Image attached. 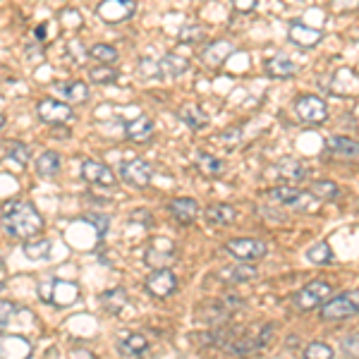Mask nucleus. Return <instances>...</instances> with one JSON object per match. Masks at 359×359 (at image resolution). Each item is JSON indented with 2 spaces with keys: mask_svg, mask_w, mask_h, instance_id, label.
Instances as JSON below:
<instances>
[{
  "mask_svg": "<svg viewBox=\"0 0 359 359\" xmlns=\"http://www.w3.org/2000/svg\"><path fill=\"white\" fill-rule=\"evenodd\" d=\"M3 228L17 240H29L43 230V218L36 206L22 199H10L3 204Z\"/></svg>",
  "mask_w": 359,
  "mask_h": 359,
  "instance_id": "1",
  "label": "nucleus"
},
{
  "mask_svg": "<svg viewBox=\"0 0 359 359\" xmlns=\"http://www.w3.org/2000/svg\"><path fill=\"white\" fill-rule=\"evenodd\" d=\"M79 287L72 280H60V278H46L39 283V297L46 304L53 306H69L77 299Z\"/></svg>",
  "mask_w": 359,
  "mask_h": 359,
  "instance_id": "2",
  "label": "nucleus"
},
{
  "mask_svg": "<svg viewBox=\"0 0 359 359\" xmlns=\"http://www.w3.org/2000/svg\"><path fill=\"white\" fill-rule=\"evenodd\" d=\"M355 314H359V290L335 294L321 306V318H326V321H345Z\"/></svg>",
  "mask_w": 359,
  "mask_h": 359,
  "instance_id": "3",
  "label": "nucleus"
},
{
  "mask_svg": "<svg viewBox=\"0 0 359 359\" xmlns=\"http://www.w3.org/2000/svg\"><path fill=\"white\" fill-rule=\"evenodd\" d=\"M331 292H333V287L328 280H311V283H306L297 294H294L292 302L297 309L311 311V309H316V306L326 304L328 299H331Z\"/></svg>",
  "mask_w": 359,
  "mask_h": 359,
  "instance_id": "4",
  "label": "nucleus"
},
{
  "mask_svg": "<svg viewBox=\"0 0 359 359\" xmlns=\"http://www.w3.org/2000/svg\"><path fill=\"white\" fill-rule=\"evenodd\" d=\"M175 262V245L165 237H154L144 249V264L151 269H168Z\"/></svg>",
  "mask_w": 359,
  "mask_h": 359,
  "instance_id": "5",
  "label": "nucleus"
},
{
  "mask_svg": "<svg viewBox=\"0 0 359 359\" xmlns=\"http://www.w3.org/2000/svg\"><path fill=\"white\" fill-rule=\"evenodd\" d=\"M79 170H82V177H84L86 184H94V187H98V189L118 187L115 172L108 165L98 163V161H91V158L82 161V168H79Z\"/></svg>",
  "mask_w": 359,
  "mask_h": 359,
  "instance_id": "6",
  "label": "nucleus"
},
{
  "mask_svg": "<svg viewBox=\"0 0 359 359\" xmlns=\"http://www.w3.org/2000/svg\"><path fill=\"white\" fill-rule=\"evenodd\" d=\"M144 287H147V292L154 294V297L165 299L177 290V278L170 269H154L151 273L147 276V280H144Z\"/></svg>",
  "mask_w": 359,
  "mask_h": 359,
  "instance_id": "7",
  "label": "nucleus"
},
{
  "mask_svg": "<svg viewBox=\"0 0 359 359\" xmlns=\"http://www.w3.org/2000/svg\"><path fill=\"white\" fill-rule=\"evenodd\" d=\"M137 13L135 0H103L96 8V15L108 25H120V22L130 20Z\"/></svg>",
  "mask_w": 359,
  "mask_h": 359,
  "instance_id": "8",
  "label": "nucleus"
},
{
  "mask_svg": "<svg viewBox=\"0 0 359 359\" xmlns=\"http://www.w3.org/2000/svg\"><path fill=\"white\" fill-rule=\"evenodd\" d=\"M36 113L46 125H65L74 118L72 103L57 101V98H46V101H41L36 108Z\"/></svg>",
  "mask_w": 359,
  "mask_h": 359,
  "instance_id": "9",
  "label": "nucleus"
},
{
  "mask_svg": "<svg viewBox=\"0 0 359 359\" xmlns=\"http://www.w3.org/2000/svg\"><path fill=\"white\" fill-rule=\"evenodd\" d=\"M230 254L235 259H242V262H262L266 257V245L262 240H254V237H235L225 245Z\"/></svg>",
  "mask_w": 359,
  "mask_h": 359,
  "instance_id": "10",
  "label": "nucleus"
},
{
  "mask_svg": "<svg viewBox=\"0 0 359 359\" xmlns=\"http://www.w3.org/2000/svg\"><path fill=\"white\" fill-rule=\"evenodd\" d=\"M120 177H123V182L130 184V187L144 189L151 182V165L142 158L125 161V163H120Z\"/></svg>",
  "mask_w": 359,
  "mask_h": 359,
  "instance_id": "11",
  "label": "nucleus"
},
{
  "mask_svg": "<svg viewBox=\"0 0 359 359\" xmlns=\"http://www.w3.org/2000/svg\"><path fill=\"white\" fill-rule=\"evenodd\" d=\"M294 111H297L299 120L304 123H323L328 118V108H326V101L318 96H299L294 101Z\"/></svg>",
  "mask_w": 359,
  "mask_h": 359,
  "instance_id": "12",
  "label": "nucleus"
},
{
  "mask_svg": "<svg viewBox=\"0 0 359 359\" xmlns=\"http://www.w3.org/2000/svg\"><path fill=\"white\" fill-rule=\"evenodd\" d=\"M168 211L172 213V218H175L177 223L189 225L199 216V204H196L194 199H189V196H180V199H172L170 204H168Z\"/></svg>",
  "mask_w": 359,
  "mask_h": 359,
  "instance_id": "13",
  "label": "nucleus"
},
{
  "mask_svg": "<svg viewBox=\"0 0 359 359\" xmlns=\"http://www.w3.org/2000/svg\"><path fill=\"white\" fill-rule=\"evenodd\" d=\"M290 41L297 43L299 48H314V46L323 39V32L321 29H314V27H306L302 22H294L290 25Z\"/></svg>",
  "mask_w": 359,
  "mask_h": 359,
  "instance_id": "14",
  "label": "nucleus"
},
{
  "mask_svg": "<svg viewBox=\"0 0 359 359\" xmlns=\"http://www.w3.org/2000/svg\"><path fill=\"white\" fill-rule=\"evenodd\" d=\"M276 175L287 184H297L299 180H304L306 168L302 161H297V158H280L276 163Z\"/></svg>",
  "mask_w": 359,
  "mask_h": 359,
  "instance_id": "15",
  "label": "nucleus"
},
{
  "mask_svg": "<svg viewBox=\"0 0 359 359\" xmlns=\"http://www.w3.org/2000/svg\"><path fill=\"white\" fill-rule=\"evenodd\" d=\"M328 151H331L335 158L343 161H359V142L350 137H331L328 139Z\"/></svg>",
  "mask_w": 359,
  "mask_h": 359,
  "instance_id": "16",
  "label": "nucleus"
},
{
  "mask_svg": "<svg viewBox=\"0 0 359 359\" xmlns=\"http://www.w3.org/2000/svg\"><path fill=\"white\" fill-rule=\"evenodd\" d=\"M125 137L132 142H149L154 137V123L147 115H139V118L125 123Z\"/></svg>",
  "mask_w": 359,
  "mask_h": 359,
  "instance_id": "17",
  "label": "nucleus"
},
{
  "mask_svg": "<svg viewBox=\"0 0 359 359\" xmlns=\"http://www.w3.org/2000/svg\"><path fill=\"white\" fill-rule=\"evenodd\" d=\"M149 350V340L142 333H130L118 340V352L123 357H142Z\"/></svg>",
  "mask_w": 359,
  "mask_h": 359,
  "instance_id": "18",
  "label": "nucleus"
},
{
  "mask_svg": "<svg viewBox=\"0 0 359 359\" xmlns=\"http://www.w3.org/2000/svg\"><path fill=\"white\" fill-rule=\"evenodd\" d=\"M230 53H233V43L230 41H213L206 46V50H201V62L208 67H218Z\"/></svg>",
  "mask_w": 359,
  "mask_h": 359,
  "instance_id": "19",
  "label": "nucleus"
},
{
  "mask_svg": "<svg viewBox=\"0 0 359 359\" xmlns=\"http://www.w3.org/2000/svg\"><path fill=\"white\" fill-rule=\"evenodd\" d=\"M204 218H206V223H211V225H233L237 218V211H235V206H230V204H211L204 211Z\"/></svg>",
  "mask_w": 359,
  "mask_h": 359,
  "instance_id": "20",
  "label": "nucleus"
},
{
  "mask_svg": "<svg viewBox=\"0 0 359 359\" xmlns=\"http://www.w3.org/2000/svg\"><path fill=\"white\" fill-rule=\"evenodd\" d=\"M269 196L273 201H278L280 206H299L302 201V192H299L294 184H278V187H271L269 189Z\"/></svg>",
  "mask_w": 359,
  "mask_h": 359,
  "instance_id": "21",
  "label": "nucleus"
},
{
  "mask_svg": "<svg viewBox=\"0 0 359 359\" xmlns=\"http://www.w3.org/2000/svg\"><path fill=\"white\" fill-rule=\"evenodd\" d=\"M266 72L271 74V77H278V79H287L292 77L294 72H297V65L290 60L287 55H276L271 57V60H266Z\"/></svg>",
  "mask_w": 359,
  "mask_h": 359,
  "instance_id": "22",
  "label": "nucleus"
},
{
  "mask_svg": "<svg viewBox=\"0 0 359 359\" xmlns=\"http://www.w3.org/2000/svg\"><path fill=\"white\" fill-rule=\"evenodd\" d=\"M223 278L228 283H249L257 278V269H254L252 262H242V259H237L235 266H230V269L223 271Z\"/></svg>",
  "mask_w": 359,
  "mask_h": 359,
  "instance_id": "23",
  "label": "nucleus"
},
{
  "mask_svg": "<svg viewBox=\"0 0 359 359\" xmlns=\"http://www.w3.org/2000/svg\"><path fill=\"white\" fill-rule=\"evenodd\" d=\"M60 165H62V161L55 151H43L36 158V172L41 177H55L57 172H60Z\"/></svg>",
  "mask_w": 359,
  "mask_h": 359,
  "instance_id": "24",
  "label": "nucleus"
},
{
  "mask_svg": "<svg viewBox=\"0 0 359 359\" xmlns=\"http://www.w3.org/2000/svg\"><path fill=\"white\" fill-rule=\"evenodd\" d=\"M3 151L8 158H13L17 165L25 168L29 163V158H32V151H29L27 144L17 142V139H10V142H3Z\"/></svg>",
  "mask_w": 359,
  "mask_h": 359,
  "instance_id": "25",
  "label": "nucleus"
},
{
  "mask_svg": "<svg viewBox=\"0 0 359 359\" xmlns=\"http://www.w3.org/2000/svg\"><path fill=\"white\" fill-rule=\"evenodd\" d=\"M177 118L182 120V123L187 125V127H192V130H196V132L204 130L206 123H208L206 115L201 113V108H196V106H182V108L177 111Z\"/></svg>",
  "mask_w": 359,
  "mask_h": 359,
  "instance_id": "26",
  "label": "nucleus"
},
{
  "mask_svg": "<svg viewBox=\"0 0 359 359\" xmlns=\"http://www.w3.org/2000/svg\"><path fill=\"white\" fill-rule=\"evenodd\" d=\"M309 192L321 201H335L340 196V187L335 182H331V180H316L309 187Z\"/></svg>",
  "mask_w": 359,
  "mask_h": 359,
  "instance_id": "27",
  "label": "nucleus"
},
{
  "mask_svg": "<svg viewBox=\"0 0 359 359\" xmlns=\"http://www.w3.org/2000/svg\"><path fill=\"white\" fill-rule=\"evenodd\" d=\"M196 168H199V170L208 177H218V175H223V170H225L223 161L216 158V156H211V154L196 156Z\"/></svg>",
  "mask_w": 359,
  "mask_h": 359,
  "instance_id": "28",
  "label": "nucleus"
},
{
  "mask_svg": "<svg viewBox=\"0 0 359 359\" xmlns=\"http://www.w3.org/2000/svg\"><path fill=\"white\" fill-rule=\"evenodd\" d=\"M306 262L316 264V266H326L333 262V252L328 242H316L314 247L306 249Z\"/></svg>",
  "mask_w": 359,
  "mask_h": 359,
  "instance_id": "29",
  "label": "nucleus"
},
{
  "mask_svg": "<svg viewBox=\"0 0 359 359\" xmlns=\"http://www.w3.org/2000/svg\"><path fill=\"white\" fill-rule=\"evenodd\" d=\"M25 254L32 262H46V259L50 257V249H53V245H50V240H39V242H25Z\"/></svg>",
  "mask_w": 359,
  "mask_h": 359,
  "instance_id": "30",
  "label": "nucleus"
},
{
  "mask_svg": "<svg viewBox=\"0 0 359 359\" xmlns=\"http://www.w3.org/2000/svg\"><path fill=\"white\" fill-rule=\"evenodd\" d=\"M62 96L67 98V103H82L89 98V89H86L84 82H72V84H60L57 86Z\"/></svg>",
  "mask_w": 359,
  "mask_h": 359,
  "instance_id": "31",
  "label": "nucleus"
},
{
  "mask_svg": "<svg viewBox=\"0 0 359 359\" xmlns=\"http://www.w3.org/2000/svg\"><path fill=\"white\" fill-rule=\"evenodd\" d=\"M101 302H103V306H106L108 311L118 314V311L127 304V292L123 290V287H113V290L101 294Z\"/></svg>",
  "mask_w": 359,
  "mask_h": 359,
  "instance_id": "32",
  "label": "nucleus"
},
{
  "mask_svg": "<svg viewBox=\"0 0 359 359\" xmlns=\"http://www.w3.org/2000/svg\"><path fill=\"white\" fill-rule=\"evenodd\" d=\"M89 77L94 84H113V82H118V69H113L111 65L103 62V65L89 69Z\"/></svg>",
  "mask_w": 359,
  "mask_h": 359,
  "instance_id": "33",
  "label": "nucleus"
},
{
  "mask_svg": "<svg viewBox=\"0 0 359 359\" xmlns=\"http://www.w3.org/2000/svg\"><path fill=\"white\" fill-rule=\"evenodd\" d=\"M89 55L94 57L98 62H106V65H113L115 60H118V50L113 48V46L108 43H96L89 48Z\"/></svg>",
  "mask_w": 359,
  "mask_h": 359,
  "instance_id": "34",
  "label": "nucleus"
},
{
  "mask_svg": "<svg viewBox=\"0 0 359 359\" xmlns=\"http://www.w3.org/2000/svg\"><path fill=\"white\" fill-rule=\"evenodd\" d=\"M161 67L168 69V72L175 74V77H177V74H184V72H187V69H189V62L184 60L182 55L168 53V55L163 57V60H161Z\"/></svg>",
  "mask_w": 359,
  "mask_h": 359,
  "instance_id": "35",
  "label": "nucleus"
},
{
  "mask_svg": "<svg viewBox=\"0 0 359 359\" xmlns=\"http://www.w3.org/2000/svg\"><path fill=\"white\" fill-rule=\"evenodd\" d=\"M204 39H206V32L196 25L182 29V34H180V41L182 43H199V41H204Z\"/></svg>",
  "mask_w": 359,
  "mask_h": 359,
  "instance_id": "36",
  "label": "nucleus"
},
{
  "mask_svg": "<svg viewBox=\"0 0 359 359\" xmlns=\"http://www.w3.org/2000/svg\"><path fill=\"white\" fill-rule=\"evenodd\" d=\"M304 357L306 359H316V357L328 359V357H333V350L326 343H311V345H306Z\"/></svg>",
  "mask_w": 359,
  "mask_h": 359,
  "instance_id": "37",
  "label": "nucleus"
},
{
  "mask_svg": "<svg viewBox=\"0 0 359 359\" xmlns=\"http://www.w3.org/2000/svg\"><path fill=\"white\" fill-rule=\"evenodd\" d=\"M86 221H94L96 230H98V237H103V235L108 233V218L106 216H98V213H89V216H86Z\"/></svg>",
  "mask_w": 359,
  "mask_h": 359,
  "instance_id": "38",
  "label": "nucleus"
},
{
  "mask_svg": "<svg viewBox=\"0 0 359 359\" xmlns=\"http://www.w3.org/2000/svg\"><path fill=\"white\" fill-rule=\"evenodd\" d=\"M235 3V8H237V13H252L254 8H257V3L259 0H233Z\"/></svg>",
  "mask_w": 359,
  "mask_h": 359,
  "instance_id": "39",
  "label": "nucleus"
},
{
  "mask_svg": "<svg viewBox=\"0 0 359 359\" xmlns=\"http://www.w3.org/2000/svg\"><path fill=\"white\" fill-rule=\"evenodd\" d=\"M343 350L350 355L352 350H355V355H359V335H350V338L343 340Z\"/></svg>",
  "mask_w": 359,
  "mask_h": 359,
  "instance_id": "40",
  "label": "nucleus"
},
{
  "mask_svg": "<svg viewBox=\"0 0 359 359\" xmlns=\"http://www.w3.org/2000/svg\"><path fill=\"white\" fill-rule=\"evenodd\" d=\"M132 218H139V221H142L139 225H144V228H151V225H154L151 213H149V211H142V208H139V211L132 213Z\"/></svg>",
  "mask_w": 359,
  "mask_h": 359,
  "instance_id": "41",
  "label": "nucleus"
},
{
  "mask_svg": "<svg viewBox=\"0 0 359 359\" xmlns=\"http://www.w3.org/2000/svg\"><path fill=\"white\" fill-rule=\"evenodd\" d=\"M15 314V304H10L8 299H3V328H8V321H10V316Z\"/></svg>",
  "mask_w": 359,
  "mask_h": 359,
  "instance_id": "42",
  "label": "nucleus"
},
{
  "mask_svg": "<svg viewBox=\"0 0 359 359\" xmlns=\"http://www.w3.org/2000/svg\"><path fill=\"white\" fill-rule=\"evenodd\" d=\"M333 5L338 10H350V8H357L359 0H333Z\"/></svg>",
  "mask_w": 359,
  "mask_h": 359,
  "instance_id": "43",
  "label": "nucleus"
},
{
  "mask_svg": "<svg viewBox=\"0 0 359 359\" xmlns=\"http://www.w3.org/2000/svg\"><path fill=\"white\" fill-rule=\"evenodd\" d=\"M43 32H46V27H39V29H36V36H39V39H43V36H46Z\"/></svg>",
  "mask_w": 359,
  "mask_h": 359,
  "instance_id": "44",
  "label": "nucleus"
}]
</instances>
